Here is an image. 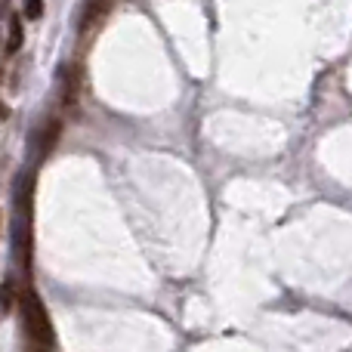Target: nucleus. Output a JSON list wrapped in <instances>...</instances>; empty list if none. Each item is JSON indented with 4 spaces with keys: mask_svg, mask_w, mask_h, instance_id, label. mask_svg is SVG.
Listing matches in <instances>:
<instances>
[{
    "mask_svg": "<svg viewBox=\"0 0 352 352\" xmlns=\"http://www.w3.org/2000/svg\"><path fill=\"white\" fill-rule=\"evenodd\" d=\"M22 322H25L31 343H37L43 349L53 346V322H50V312L34 287H25L22 291Z\"/></svg>",
    "mask_w": 352,
    "mask_h": 352,
    "instance_id": "f257e3e1",
    "label": "nucleus"
},
{
    "mask_svg": "<svg viewBox=\"0 0 352 352\" xmlns=\"http://www.w3.org/2000/svg\"><path fill=\"white\" fill-rule=\"evenodd\" d=\"M22 41H25V31H22V19L19 16H10V28H6V53H19L22 50Z\"/></svg>",
    "mask_w": 352,
    "mask_h": 352,
    "instance_id": "f03ea898",
    "label": "nucleus"
},
{
    "mask_svg": "<svg viewBox=\"0 0 352 352\" xmlns=\"http://www.w3.org/2000/svg\"><path fill=\"white\" fill-rule=\"evenodd\" d=\"M41 12H43V3H41V0H28V3H25V16L37 19Z\"/></svg>",
    "mask_w": 352,
    "mask_h": 352,
    "instance_id": "7ed1b4c3",
    "label": "nucleus"
},
{
    "mask_svg": "<svg viewBox=\"0 0 352 352\" xmlns=\"http://www.w3.org/2000/svg\"><path fill=\"white\" fill-rule=\"evenodd\" d=\"M10 306H12V287L3 285L0 287V309H10Z\"/></svg>",
    "mask_w": 352,
    "mask_h": 352,
    "instance_id": "20e7f679",
    "label": "nucleus"
},
{
    "mask_svg": "<svg viewBox=\"0 0 352 352\" xmlns=\"http://www.w3.org/2000/svg\"><path fill=\"white\" fill-rule=\"evenodd\" d=\"M6 118H10V109H6V102L0 99V121H6Z\"/></svg>",
    "mask_w": 352,
    "mask_h": 352,
    "instance_id": "39448f33",
    "label": "nucleus"
},
{
    "mask_svg": "<svg viewBox=\"0 0 352 352\" xmlns=\"http://www.w3.org/2000/svg\"><path fill=\"white\" fill-rule=\"evenodd\" d=\"M25 352H50V349H43V346H37V343H28V346H25Z\"/></svg>",
    "mask_w": 352,
    "mask_h": 352,
    "instance_id": "423d86ee",
    "label": "nucleus"
}]
</instances>
